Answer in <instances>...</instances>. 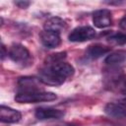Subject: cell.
<instances>
[{
  "instance_id": "cell-1",
  "label": "cell",
  "mask_w": 126,
  "mask_h": 126,
  "mask_svg": "<svg viewBox=\"0 0 126 126\" xmlns=\"http://www.w3.org/2000/svg\"><path fill=\"white\" fill-rule=\"evenodd\" d=\"M57 98V95L51 92L36 91L30 93H18L15 95V100L19 103H36L43 101H52Z\"/></svg>"
},
{
  "instance_id": "cell-2",
  "label": "cell",
  "mask_w": 126,
  "mask_h": 126,
  "mask_svg": "<svg viewBox=\"0 0 126 126\" xmlns=\"http://www.w3.org/2000/svg\"><path fill=\"white\" fill-rule=\"evenodd\" d=\"M8 55L12 61L22 67H28L32 64V56L29 49L20 43H14L10 46Z\"/></svg>"
},
{
  "instance_id": "cell-3",
  "label": "cell",
  "mask_w": 126,
  "mask_h": 126,
  "mask_svg": "<svg viewBox=\"0 0 126 126\" xmlns=\"http://www.w3.org/2000/svg\"><path fill=\"white\" fill-rule=\"evenodd\" d=\"M38 78L43 85L47 86H60L65 82V78L51 65L44 64L39 69Z\"/></svg>"
},
{
  "instance_id": "cell-4",
  "label": "cell",
  "mask_w": 126,
  "mask_h": 126,
  "mask_svg": "<svg viewBox=\"0 0 126 126\" xmlns=\"http://www.w3.org/2000/svg\"><path fill=\"white\" fill-rule=\"evenodd\" d=\"M95 36V31L90 26H81L75 28L68 35L70 41L73 42H84L91 40Z\"/></svg>"
},
{
  "instance_id": "cell-5",
  "label": "cell",
  "mask_w": 126,
  "mask_h": 126,
  "mask_svg": "<svg viewBox=\"0 0 126 126\" xmlns=\"http://www.w3.org/2000/svg\"><path fill=\"white\" fill-rule=\"evenodd\" d=\"M43 84L40 82L38 77H30L25 76L21 77L18 80V90L19 93H30V92H36L42 91Z\"/></svg>"
},
{
  "instance_id": "cell-6",
  "label": "cell",
  "mask_w": 126,
  "mask_h": 126,
  "mask_svg": "<svg viewBox=\"0 0 126 126\" xmlns=\"http://www.w3.org/2000/svg\"><path fill=\"white\" fill-rule=\"evenodd\" d=\"M35 117L38 120H51V119H61L65 115V112L61 109L51 108V107H39L34 112Z\"/></svg>"
},
{
  "instance_id": "cell-7",
  "label": "cell",
  "mask_w": 126,
  "mask_h": 126,
  "mask_svg": "<svg viewBox=\"0 0 126 126\" xmlns=\"http://www.w3.org/2000/svg\"><path fill=\"white\" fill-rule=\"evenodd\" d=\"M39 39L42 45H44L47 48H56L61 43L60 33L46 30L42 31L39 33Z\"/></svg>"
},
{
  "instance_id": "cell-8",
  "label": "cell",
  "mask_w": 126,
  "mask_h": 126,
  "mask_svg": "<svg viewBox=\"0 0 126 126\" xmlns=\"http://www.w3.org/2000/svg\"><path fill=\"white\" fill-rule=\"evenodd\" d=\"M93 23L98 29H104L111 25V12L107 9L96 10L93 14Z\"/></svg>"
},
{
  "instance_id": "cell-9",
  "label": "cell",
  "mask_w": 126,
  "mask_h": 126,
  "mask_svg": "<svg viewBox=\"0 0 126 126\" xmlns=\"http://www.w3.org/2000/svg\"><path fill=\"white\" fill-rule=\"evenodd\" d=\"M21 118L22 114L19 110L6 105L0 106V121L2 123H17Z\"/></svg>"
},
{
  "instance_id": "cell-10",
  "label": "cell",
  "mask_w": 126,
  "mask_h": 126,
  "mask_svg": "<svg viewBox=\"0 0 126 126\" xmlns=\"http://www.w3.org/2000/svg\"><path fill=\"white\" fill-rule=\"evenodd\" d=\"M104 112L108 116H111L114 118H118V119L126 118V108L123 105H121L119 102L118 103H115V102L107 103L104 106Z\"/></svg>"
},
{
  "instance_id": "cell-11",
  "label": "cell",
  "mask_w": 126,
  "mask_h": 126,
  "mask_svg": "<svg viewBox=\"0 0 126 126\" xmlns=\"http://www.w3.org/2000/svg\"><path fill=\"white\" fill-rule=\"evenodd\" d=\"M67 27L66 22L59 17H51L44 23V30L60 33Z\"/></svg>"
},
{
  "instance_id": "cell-12",
  "label": "cell",
  "mask_w": 126,
  "mask_h": 126,
  "mask_svg": "<svg viewBox=\"0 0 126 126\" xmlns=\"http://www.w3.org/2000/svg\"><path fill=\"white\" fill-rule=\"evenodd\" d=\"M109 51H110V47L97 43L89 46V48L87 49V56L92 59H97L102 55L108 53Z\"/></svg>"
},
{
  "instance_id": "cell-13",
  "label": "cell",
  "mask_w": 126,
  "mask_h": 126,
  "mask_svg": "<svg viewBox=\"0 0 126 126\" xmlns=\"http://www.w3.org/2000/svg\"><path fill=\"white\" fill-rule=\"evenodd\" d=\"M125 60H126V51H124V50H118V51H114L112 53H109L106 56V58L104 59V62L106 64L113 65V64L122 63Z\"/></svg>"
},
{
  "instance_id": "cell-14",
  "label": "cell",
  "mask_w": 126,
  "mask_h": 126,
  "mask_svg": "<svg viewBox=\"0 0 126 126\" xmlns=\"http://www.w3.org/2000/svg\"><path fill=\"white\" fill-rule=\"evenodd\" d=\"M107 40L116 45L126 44V32H115L107 37Z\"/></svg>"
},
{
  "instance_id": "cell-15",
  "label": "cell",
  "mask_w": 126,
  "mask_h": 126,
  "mask_svg": "<svg viewBox=\"0 0 126 126\" xmlns=\"http://www.w3.org/2000/svg\"><path fill=\"white\" fill-rule=\"evenodd\" d=\"M66 58V52H58V53H54L49 55L46 60H45V64H52V63H57V62H61L64 61V59Z\"/></svg>"
},
{
  "instance_id": "cell-16",
  "label": "cell",
  "mask_w": 126,
  "mask_h": 126,
  "mask_svg": "<svg viewBox=\"0 0 126 126\" xmlns=\"http://www.w3.org/2000/svg\"><path fill=\"white\" fill-rule=\"evenodd\" d=\"M15 4H16L18 7L25 9V8H28V7H29V5L31 4V2H28V1H16Z\"/></svg>"
},
{
  "instance_id": "cell-17",
  "label": "cell",
  "mask_w": 126,
  "mask_h": 126,
  "mask_svg": "<svg viewBox=\"0 0 126 126\" xmlns=\"http://www.w3.org/2000/svg\"><path fill=\"white\" fill-rule=\"evenodd\" d=\"M6 55H8V51L6 52V47H5V45L2 43V45H1V59L4 60V58H5Z\"/></svg>"
},
{
  "instance_id": "cell-18",
  "label": "cell",
  "mask_w": 126,
  "mask_h": 126,
  "mask_svg": "<svg viewBox=\"0 0 126 126\" xmlns=\"http://www.w3.org/2000/svg\"><path fill=\"white\" fill-rule=\"evenodd\" d=\"M119 26H120V28H121L122 30L126 31V16L121 19V21H120V23H119Z\"/></svg>"
},
{
  "instance_id": "cell-19",
  "label": "cell",
  "mask_w": 126,
  "mask_h": 126,
  "mask_svg": "<svg viewBox=\"0 0 126 126\" xmlns=\"http://www.w3.org/2000/svg\"><path fill=\"white\" fill-rule=\"evenodd\" d=\"M119 103L121 104V105H123L125 108H126V97H124V98H122L120 101H119Z\"/></svg>"
}]
</instances>
